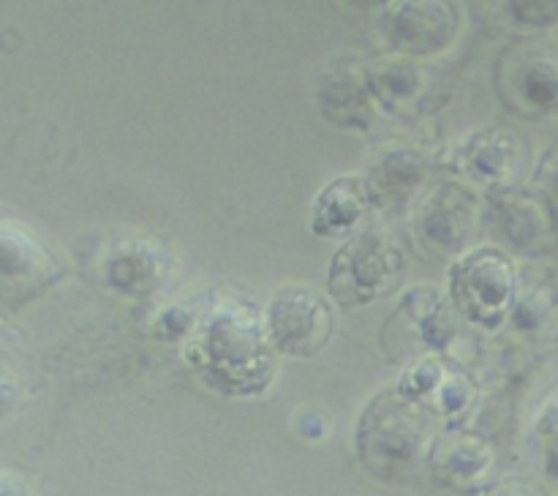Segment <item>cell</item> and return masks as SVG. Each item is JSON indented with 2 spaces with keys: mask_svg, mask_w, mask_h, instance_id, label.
Masks as SVG:
<instances>
[{
  "mask_svg": "<svg viewBox=\"0 0 558 496\" xmlns=\"http://www.w3.org/2000/svg\"><path fill=\"white\" fill-rule=\"evenodd\" d=\"M205 368L223 382H232L234 390L248 392L265 387L270 374V352L262 338V327L251 311L227 305L207 325L199 347Z\"/></svg>",
  "mask_w": 558,
  "mask_h": 496,
  "instance_id": "1",
  "label": "cell"
},
{
  "mask_svg": "<svg viewBox=\"0 0 558 496\" xmlns=\"http://www.w3.org/2000/svg\"><path fill=\"white\" fill-rule=\"evenodd\" d=\"M403 262L396 249L381 243L376 234H363L336 254L330 289L343 305H360L379 298L401 276Z\"/></svg>",
  "mask_w": 558,
  "mask_h": 496,
  "instance_id": "2",
  "label": "cell"
},
{
  "mask_svg": "<svg viewBox=\"0 0 558 496\" xmlns=\"http://www.w3.org/2000/svg\"><path fill=\"white\" fill-rule=\"evenodd\" d=\"M332 316L325 298L308 287H287L267 309V332L281 352L311 358L330 338Z\"/></svg>",
  "mask_w": 558,
  "mask_h": 496,
  "instance_id": "3",
  "label": "cell"
},
{
  "mask_svg": "<svg viewBox=\"0 0 558 496\" xmlns=\"http://www.w3.org/2000/svg\"><path fill=\"white\" fill-rule=\"evenodd\" d=\"M452 294L474 322L496 325L512 298V265L494 249L474 251L452 270Z\"/></svg>",
  "mask_w": 558,
  "mask_h": 496,
  "instance_id": "4",
  "label": "cell"
},
{
  "mask_svg": "<svg viewBox=\"0 0 558 496\" xmlns=\"http://www.w3.org/2000/svg\"><path fill=\"white\" fill-rule=\"evenodd\" d=\"M368 205V189L360 178H341L322 191L314 213V229L319 234H343L352 229Z\"/></svg>",
  "mask_w": 558,
  "mask_h": 496,
  "instance_id": "5",
  "label": "cell"
}]
</instances>
